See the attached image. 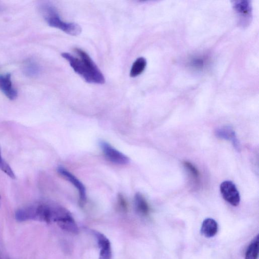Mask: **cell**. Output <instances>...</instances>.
I'll return each mask as SVG.
<instances>
[{
  "mask_svg": "<svg viewBox=\"0 0 259 259\" xmlns=\"http://www.w3.org/2000/svg\"><path fill=\"white\" fill-rule=\"evenodd\" d=\"M75 51L79 58L67 52L62 53L61 56L69 62L73 70L86 82L96 84H104L105 79L103 73L90 56L81 49L76 48Z\"/></svg>",
  "mask_w": 259,
  "mask_h": 259,
  "instance_id": "6da1fadb",
  "label": "cell"
},
{
  "mask_svg": "<svg viewBox=\"0 0 259 259\" xmlns=\"http://www.w3.org/2000/svg\"><path fill=\"white\" fill-rule=\"evenodd\" d=\"M53 205L38 203L31 205L17 210L16 220L19 223L27 221H38L47 224L52 223Z\"/></svg>",
  "mask_w": 259,
  "mask_h": 259,
  "instance_id": "7a4b0ae2",
  "label": "cell"
},
{
  "mask_svg": "<svg viewBox=\"0 0 259 259\" xmlns=\"http://www.w3.org/2000/svg\"><path fill=\"white\" fill-rule=\"evenodd\" d=\"M41 9L45 21L50 26L59 29L73 36L78 35L81 33L82 28L78 24L63 21L53 6L45 4Z\"/></svg>",
  "mask_w": 259,
  "mask_h": 259,
  "instance_id": "3957f363",
  "label": "cell"
},
{
  "mask_svg": "<svg viewBox=\"0 0 259 259\" xmlns=\"http://www.w3.org/2000/svg\"><path fill=\"white\" fill-rule=\"evenodd\" d=\"M52 223H56L61 229L69 233L77 234L79 232L76 221L70 212L61 206L54 205Z\"/></svg>",
  "mask_w": 259,
  "mask_h": 259,
  "instance_id": "277c9868",
  "label": "cell"
},
{
  "mask_svg": "<svg viewBox=\"0 0 259 259\" xmlns=\"http://www.w3.org/2000/svg\"><path fill=\"white\" fill-rule=\"evenodd\" d=\"M100 146L102 152L106 159L115 164L127 165L130 162L129 158L119 152L108 143L102 141Z\"/></svg>",
  "mask_w": 259,
  "mask_h": 259,
  "instance_id": "5b68a950",
  "label": "cell"
},
{
  "mask_svg": "<svg viewBox=\"0 0 259 259\" xmlns=\"http://www.w3.org/2000/svg\"><path fill=\"white\" fill-rule=\"evenodd\" d=\"M220 192L222 196L229 204L235 207L239 205L241 201L240 193L233 182L226 181L222 183Z\"/></svg>",
  "mask_w": 259,
  "mask_h": 259,
  "instance_id": "8992f818",
  "label": "cell"
},
{
  "mask_svg": "<svg viewBox=\"0 0 259 259\" xmlns=\"http://www.w3.org/2000/svg\"><path fill=\"white\" fill-rule=\"evenodd\" d=\"M57 172L60 175L76 188L79 193L80 205L83 206L87 200L86 191L84 184L75 176L63 167H59Z\"/></svg>",
  "mask_w": 259,
  "mask_h": 259,
  "instance_id": "52a82bcc",
  "label": "cell"
},
{
  "mask_svg": "<svg viewBox=\"0 0 259 259\" xmlns=\"http://www.w3.org/2000/svg\"><path fill=\"white\" fill-rule=\"evenodd\" d=\"M0 90L11 100L17 97L18 92L13 85L10 73L0 74Z\"/></svg>",
  "mask_w": 259,
  "mask_h": 259,
  "instance_id": "ba28073f",
  "label": "cell"
},
{
  "mask_svg": "<svg viewBox=\"0 0 259 259\" xmlns=\"http://www.w3.org/2000/svg\"><path fill=\"white\" fill-rule=\"evenodd\" d=\"M92 234L96 239L100 250L99 259H113L112 251L109 240L103 234L94 231Z\"/></svg>",
  "mask_w": 259,
  "mask_h": 259,
  "instance_id": "9c48e42d",
  "label": "cell"
},
{
  "mask_svg": "<svg viewBox=\"0 0 259 259\" xmlns=\"http://www.w3.org/2000/svg\"><path fill=\"white\" fill-rule=\"evenodd\" d=\"M234 9L238 14L240 19L242 21V24L247 25L249 21L251 20L252 8L250 1H239L234 4Z\"/></svg>",
  "mask_w": 259,
  "mask_h": 259,
  "instance_id": "30bf717a",
  "label": "cell"
},
{
  "mask_svg": "<svg viewBox=\"0 0 259 259\" xmlns=\"http://www.w3.org/2000/svg\"><path fill=\"white\" fill-rule=\"evenodd\" d=\"M41 67L38 62L33 58H28L24 61L22 71L25 76L29 78H34L39 76Z\"/></svg>",
  "mask_w": 259,
  "mask_h": 259,
  "instance_id": "8fae6325",
  "label": "cell"
},
{
  "mask_svg": "<svg viewBox=\"0 0 259 259\" xmlns=\"http://www.w3.org/2000/svg\"><path fill=\"white\" fill-rule=\"evenodd\" d=\"M216 135L219 138L232 141L237 150H239L240 149V143L237 138L236 133L231 127L226 126L218 129L216 131Z\"/></svg>",
  "mask_w": 259,
  "mask_h": 259,
  "instance_id": "7c38bea8",
  "label": "cell"
},
{
  "mask_svg": "<svg viewBox=\"0 0 259 259\" xmlns=\"http://www.w3.org/2000/svg\"><path fill=\"white\" fill-rule=\"evenodd\" d=\"M218 231L217 223L213 219L207 218L203 221L201 233L205 237L211 238L214 237L217 234Z\"/></svg>",
  "mask_w": 259,
  "mask_h": 259,
  "instance_id": "4fadbf2b",
  "label": "cell"
},
{
  "mask_svg": "<svg viewBox=\"0 0 259 259\" xmlns=\"http://www.w3.org/2000/svg\"><path fill=\"white\" fill-rule=\"evenodd\" d=\"M134 205L138 213L147 216L150 213V207L145 198L140 193H137L134 197Z\"/></svg>",
  "mask_w": 259,
  "mask_h": 259,
  "instance_id": "5bb4252c",
  "label": "cell"
},
{
  "mask_svg": "<svg viewBox=\"0 0 259 259\" xmlns=\"http://www.w3.org/2000/svg\"><path fill=\"white\" fill-rule=\"evenodd\" d=\"M147 65L146 59L142 57L137 58L133 63L130 72L131 78H135L140 75L144 71Z\"/></svg>",
  "mask_w": 259,
  "mask_h": 259,
  "instance_id": "9a60e30c",
  "label": "cell"
},
{
  "mask_svg": "<svg viewBox=\"0 0 259 259\" xmlns=\"http://www.w3.org/2000/svg\"><path fill=\"white\" fill-rule=\"evenodd\" d=\"M259 243V236L258 235L248 247L245 255V259H258Z\"/></svg>",
  "mask_w": 259,
  "mask_h": 259,
  "instance_id": "2e32d148",
  "label": "cell"
},
{
  "mask_svg": "<svg viewBox=\"0 0 259 259\" xmlns=\"http://www.w3.org/2000/svg\"><path fill=\"white\" fill-rule=\"evenodd\" d=\"M0 169L11 178L13 179H15V175L13 171L9 165L3 160L1 156V153H0Z\"/></svg>",
  "mask_w": 259,
  "mask_h": 259,
  "instance_id": "e0dca14e",
  "label": "cell"
},
{
  "mask_svg": "<svg viewBox=\"0 0 259 259\" xmlns=\"http://www.w3.org/2000/svg\"><path fill=\"white\" fill-rule=\"evenodd\" d=\"M184 165L185 167L189 170L190 173H191L195 179H198L199 178V172L197 169L192 164L188 162H185Z\"/></svg>",
  "mask_w": 259,
  "mask_h": 259,
  "instance_id": "ac0fdd59",
  "label": "cell"
},
{
  "mask_svg": "<svg viewBox=\"0 0 259 259\" xmlns=\"http://www.w3.org/2000/svg\"><path fill=\"white\" fill-rule=\"evenodd\" d=\"M118 202L120 209L123 211H126L128 207L127 203L123 195L121 194L118 195Z\"/></svg>",
  "mask_w": 259,
  "mask_h": 259,
  "instance_id": "d6986e66",
  "label": "cell"
},
{
  "mask_svg": "<svg viewBox=\"0 0 259 259\" xmlns=\"http://www.w3.org/2000/svg\"><path fill=\"white\" fill-rule=\"evenodd\" d=\"M1 6H0V10H1Z\"/></svg>",
  "mask_w": 259,
  "mask_h": 259,
  "instance_id": "ffe728a7",
  "label": "cell"
},
{
  "mask_svg": "<svg viewBox=\"0 0 259 259\" xmlns=\"http://www.w3.org/2000/svg\"></svg>",
  "mask_w": 259,
  "mask_h": 259,
  "instance_id": "44dd1931",
  "label": "cell"
}]
</instances>
